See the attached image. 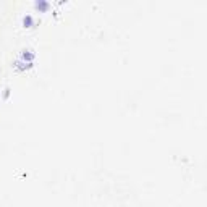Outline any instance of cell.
Listing matches in <instances>:
<instances>
[{
  "label": "cell",
  "mask_w": 207,
  "mask_h": 207,
  "mask_svg": "<svg viewBox=\"0 0 207 207\" xmlns=\"http://www.w3.org/2000/svg\"><path fill=\"white\" fill-rule=\"evenodd\" d=\"M23 25H25V28H31L32 25H34V20H32L31 15H26L25 18H23Z\"/></svg>",
  "instance_id": "6da1fadb"
},
{
  "label": "cell",
  "mask_w": 207,
  "mask_h": 207,
  "mask_svg": "<svg viewBox=\"0 0 207 207\" xmlns=\"http://www.w3.org/2000/svg\"><path fill=\"white\" fill-rule=\"evenodd\" d=\"M32 58H34V54H32L31 50H28V52L25 50V54H23V60H25V62L28 60V62L31 63V62H32Z\"/></svg>",
  "instance_id": "7a4b0ae2"
},
{
  "label": "cell",
  "mask_w": 207,
  "mask_h": 207,
  "mask_svg": "<svg viewBox=\"0 0 207 207\" xmlns=\"http://www.w3.org/2000/svg\"><path fill=\"white\" fill-rule=\"evenodd\" d=\"M36 8H39V10L45 12L47 8H49V3H47V2H36Z\"/></svg>",
  "instance_id": "3957f363"
}]
</instances>
